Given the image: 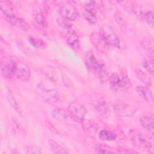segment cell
Here are the masks:
<instances>
[{"label": "cell", "mask_w": 154, "mask_h": 154, "mask_svg": "<svg viewBox=\"0 0 154 154\" xmlns=\"http://www.w3.org/2000/svg\"><path fill=\"white\" fill-rule=\"evenodd\" d=\"M38 91L42 99L49 103H55L60 99L59 93L54 88L46 89L39 87Z\"/></svg>", "instance_id": "obj_11"}, {"label": "cell", "mask_w": 154, "mask_h": 154, "mask_svg": "<svg viewBox=\"0 0 154 154\" xmlns=\"http://www.w3.org/2000/svg\"><path fill=\"white\" fill-rule=\"evenodd\" d=\"M100 32L106 39L109 46H112L119 49L122 48V42L111 26L108 24H103L100 27Z\"/></svg>", "instance_id": "obj_4"}, {"label": "cell", "mask_w": 154, "mask_h": 154, "mask_svg": "<svg viewBox=\"0 0 154 154\" xmlns=\"http://www.w3.org/2000/svg\"><path fill=\"white\" fill-rule=\"evenodd\" d=\"M143 66L150 73L153 74V58L152 57H149L148 58L145 59L143 62Z\"/></svg>", "instance_id": "obj_29"}, {"label": "cell", "mask_w": 154, "mask_h": 154, "mask_svg": "<svg viewBox=\"0 0 154 154\" xmlns=\"http://www.w3.org/2000/svg\"><path fill=\"white\" fill-rule=\"evenodd\" d=\"M90 40L93 46L100 52L105 53L109 49V45L100 32H93L90 35Z\"/></svg>", "instance_id": "obj_6"}, {"label": "cell", "mask_w": 154, "mask_h": 154, "mask_svg": "<svg viewBox=\"0 0 154 154\" xmlns=\"http://www.w3.org/2000/svg\"><path fill=\"white\" fill-rule=\"evenodd\" d=\"M25 152L26 153H40L42 152V149L38 146L34 145L27 147L25 149Z\"/></svg>", "instance_id": "obj_31"}, {"label": "cell", "mask_w": 154, "mask_h": 154, "mask_svg": "<svg viewBox=\"0 0 154 154\" xmlns=\"http://www.w3.org/2000/svg\"><path fill=\"white\" fill-rule=\"evenodd\" d=\"M34 19L36 25L42 30L47 28V22L46 18L40 10H38L34 13Z\"/></svg>", "instance_id": "obj_15"}, {"label": "cell", "mask_w": 154, "mask_h": 154, "mask_svg": "<svg viewBox=\"0 0 154 154\" xmlns=\"http://www.w3.org/2000/svg\"><path fill=\"white\" fill-rule=\"evenodd\" d=\"M57 10L64 19L75 21L79 18V13L76 8L70 3L61 2L57 5Z\"/></svg>", "instance_id": "obj_3"}, {"label": "cell", "mask_w": 154, "mask_h": 154, "mask_svg": "<svg viewBox=\"0 0 154 154\" xmlns=\"http://www.w3.org/2000/svg\"><path fill=\"white\" fill-rule=\"evenodd\" d=\"M94 150L99 153H114L115 152L111 150L108 147L102 145L100 144H97L94 147Z\"/></svg>", "instance_id": "obj_30"}, {"label": "cell", "mask_w": 154, "mask_h": 154, "mask_svg": "<svg viewBox=\"0 0 154 154\" xmlns=\"http://www.w3.org/2000/svg\"><path fill=\"white\" fill-rule=\"evenodd\" d=\"M108 79H109V86L113 91H117L119 89H120L119 76L117 73L114 72L112 73L111 75L109 77Z\"/></svg>", "instance_id": "obj_20"}, {"label": "cell", "mask_w": 154, "mask_h": 154, "mask_svg": "<svg viewBox=\"0 0 154 154\" xmlns=\"http://www.w3.org/2000/svg\"><path fill=\"white\" fill-rule=\"evenodd\" d=\"M14 76L21 81L29 80L31 76V70L28 66L22 61H16Z\"/></svg>", "instance_id": "obj_9"}, {"label": "cell", "mask_w": 154, "mask_h": 154, "mask_svg": "<svg viewBox=\"0 0 154 154\" xmlns=\"http://www.w3.org/2000/svg\"><path fill=\"white\" fill-rule=\"evenodd\" d=\"M141 45L145 49L148 50L149 52L150 51L152 52H153L152 45L150 42H149V41H143V42H141Z\"/></svg>", "instance_id": "obj_34"}, {"label": "cell", "mask_w": 154, "mask_h": 154, "mask_svg": "<svg viewBox=\"0 0 154 154\" xmlns=\"http://www.w3.org/2000/svg\"><path fill=\"white\" fill-rule=\"evenodd\" d=\"M115 20H116L117 23H118V25L120 26V27L121 28V29L123 30H125L126 28V24H125V20H124L123 17L122 16V15H120V14L116 13L115 14Z\"/></svg>", "instance_id": "obj_32"}, {"label": "cell", "mask_w": 154, "mask_h": 154, "mask_svg": "<svg viewBox=\"0 0 154 154\" xmlns=\"http://www.w3.org/2000/svg\"><path fill=\"white\" fill-rule=\"evenodd\" d=\"M87 68L93 72L101 82H105L109 79L108 73L100 56L93 51H88L84 58Z\"/></svg>", "instance_id": "obj_1"}, {"label": "cell", "mask_w": 154, "mask_h": 154, "mask_svg": "<svg viewBox=\"0 0 154 154\" xmlns=\"http://www.w3.org/2000/svg\"><path fill=\"white\" fill-rule=\"evenodd\" d=\"M119 76L120 88H126L130 84V80L128 78L126 70L125 69L122 70L120 72V74H119Z\"/></svg>", "instance_id": "obj_23"}, {"label": "cell", "mask_w": 154, "mask_h": 154, "mask_svg": "<svg viewBox=\"0 0 154 154\" xmlns=\"http://www.w3.org/2000/svg\"><path fill=\"white\" fill-rule=\"evenodd\" d=\"M113 108L115 112L120 117L131 116L136 112L137 109L134 105H131L121 101L115 103Z\"/></svg>", "instance_id": "obj_7"}, {"label": "cell", "mask_w": 154, "mask_h": 154, "mask_svg": "<svg viewBox=\"0 0 154 154\" xmlns=\"http://www.w3.org/2000/svg\"><path fill=\"white\" fill-rule=\"evenodd\" d=\"M140 122L142 126L148 131L153 130V117L152 116H143L140 118Z\"/></svg>", "instance_id": "obj_18"}, {"label": "cell", "mask_w": 154, "mask_h": 154, "mask_svg": "<svg viewBox=\"0 0 154 154\" xmlns=\"http://www.w3.org/2000/svg\"><path fill=\"white\" fill-rule=\"evenodd\" d=\"M28 40L30 45H31L32 46L35 48L40 49H45L47 46L46 43L41 39L36 38L32 37H29Z\"/></svg>", "instance_id": "obj_27"}, {"label": "cell", "mask_w": 154, "mask_h": 154, "mask_svg": "<svg viewBox=\"0 0 154 154\" xmlns=\"http://www.w3.org/2000/svg\"><path fill=\"white\" fill-rule=\"evenodd\" d=\"M129 135L133 145L141 151L148 152L152 147V143L144 137L140 131L137 129H130Z\"/></svg>", "instance_id": "obj_2"}, {"label": "cell", "mask_w": 154, "mask_h": 154, "mask_svg": "<svg viewBox=\"0 0 154 154\" xmlns=\"http://www.w3.org/2000/svg\"><path fill=\"white\" fill-rule=\"evenodd\" d=\"M98 137L101 140L103 141H112L116 139V135L115 134L106 129L101 130L99 133Z\"/></svg>", "instance_id": "obj_21"}, {"label": "cell", "mask_w": 154, "mask_h": 154, "mask_svg": "<svg viewBox=\"0 0 154 154\" xmlns=\"http://www.w3.org/2000/svg\"><path fill=\"white\" fill-rule=\"evenodd\" d=\"M7 99L8 102V103L11 106V107L14 109L19 114H20V110L18 106L17 103L16 102V100L12 93V92L10 90H8L7 93Z\"/></svg>", "instance_id": "obj_25"}, {"label": "cell", "mask_w": 154, "mask_h": 154, "mask_svg": "<svg viewBox=\"0 0 154 154\" xmlns=\"http://www.w3.org/2000/svg\"><path fill=\"white\" fill-rule=\"evenodd\" d=\"M7 20L11 25L20 28L24 31H26L29 28V24L23 19L17 17L16 16H14Z\"/></svg>", "instance_id": "obj_16"}, {"label": "cell", "mask_w": 154, "mask_h": 154, "mask_svg": "<svg viewBox=\"0 0 154 154\" xmlns=\"http://www.w3.org/2000/svg\"><path fill=\"white\" fill-rule=\"evenodd\" d=\"M120 153H137L136 151L132 150V149H122L121 150H119Z\"/></svg>", "instance_id": "obj_36"}, {"label": "cell", "mask_w": 154, "mask_h": 154, "mask_svg": "<svg viewBox=\"0 0 154 154\" xmlns=\"http://www.w3.org/2000/svg\"><path fill=\"white\" fill-rule=\"evenodd\" d=\"M91 103L94 109L100 114L106 116L109 112V108L105 99L100 95L96 94L93 97Z\"/></svg>", "instance_id": "obj_10"}, {"label": "cell", "mask_w": 154, "mask_h": 154, "mask_svg": "<svg viewBox=\"0 0 154 154\" xmlns=\"http://www.w3.org/2000/svg\"><path fill=\"white\" fill-rule=\"evenodd\" d=\"M16 61L10 59L4 58L0 63L1 72L3 76L7 78H11L14 76Z\"/></svg>", "instance_id": "obj_8"}, {"label": "cell", "mask_w": 154, "mask_h": 154, "mask_svg": "<svg viewBox=\"0 0 154 154\" xmlns=\"http://www.w3.org/2000/svg\"><path fill=\"white\" fill-rule=\"evenodd\" d=\"M66 34V39L69 46L72 48L73 50L78 51L79 49V36L76 33L75 29H73Z\"/></svg>", "instance_id": "obj_12"}, {"label": "cell", "mask_w": 154, "mask_h": 154, "mask_svg": "<svg viewBox=\"0 0 154 154\" xmlns=\"http://www.w3.org/2000/svg\"><path fill=\"white\" fill-rule=\"evenodd\" d=\"M83 16H84L85 19L90 24L94 25L97 22V17H96V15H95V14L93 11L84 10V11H83Z\"/></svg>", "instance_id": "obj_28"}, {"label": "cell", "mask_w": 154, "mask_h": 154, "mask_svg": "<svg viewBox=\"0 0 154 154\" xmlns=\"http://www.w3.org/2000/svg\"><path fill=\"white\" fill-rule=\"evenodd\" d=\"M84 6V10H90L94 12V10L96 6V2L93 1H87L85 2Z\"/></svg>", "instance_id": "obj_33"}, {"label": "cell", "mask_w": 154, "mask_h": 154, "mask_svg": "<svg viewBox=\"0 0 154 154\" xmlns=\"http://www.w3.org/2000/svg\"><path fill=\"white\" fill-rule=\"evenodd\" d=\"M0 8H1V11H2L3 14L5 16L7 20L15 16L13 13L12 7L8 2L1 1L0 2Z\"/></svg>", "instance_id": "obj_19"}, {"label": "cell", "mask_w": 154, "mask_h": 154, "mask_svg": "<svg viewBox=\"0 0 154 154\" xmlns=\"http://www.w3.org/2000/svg\"><path fill=\"white\" fill-rule=\"evenodd\" d=\"M67 110L69 116L74 120L81 123L84 120L87 112L84 106L76 101L69 103Z\"/></svg>", "instance_id": "obj_5"}, {"label": "cell", "mask_w": 154, "mask_h": 154, "mask_svg": "<svg viewBox=\"0 0 154 154\" xmlns=\"http://www.w3.org/2000/svg\"><path fill=\"white\" fill-rule=\"evenodd\" d=\"M43 73L50 80L55 81L57 79V73H56L55 70L52 67H45L42 69Z\"/></svg>", "instance_id": "obj_26"}, {"label": "cell", "mask_w": 154, "mask_h": 154, "mask_svg": "<svg viewBox=\"0 0 154 154\" xmlns=\"http://www.w3.org/2000/svg\"><path fill=\"white\" fill-rule=\"evenodd\" d=\"M51 116L54 119L58 121L63 122L66 120L68 119L69 114L68 112L65 111L64 109L55 108L52 110Z\"/></svg>", "instance_id": "obj_17"}, {"label": "cell", "mask_w": 154, "mask_h": 154, "mask_svg": "<svg viewBox=\"0 0 154 154\" xmlns=\"http://www.w3.org/2000/svg\"><path fill=\"white\" fill-rule=\"evenodd\" d=\"M136 91L138 95L146 102H150L153 101V94L150 87L147 86H138L136 88Z\"/></svg>", "instance_id": "obj_14"}, {"label": "cell", "mask_w": 154, "mask_h": 154, "mask_svg": "<svg viewBox=\"0 0 154 154\" xmlns=\"http://www.w3.org/2000/svg\"><path fill=\"white\" fill-rule=\"evenodd\" d=\"M13 126L14 127V129L16 131H17L19 132H20L22 130V126L20 125V124L19 123V122L16 120V119H13Z\"/></svg>", "instance_id": "obj_35"}, {"label": "cell", "mask_w": 154, "mask_h": 154, "mask_svg": "<svg viewBox=\"0 0 154 154\" xmlns=\"http://www.w3.org/2000/svg\"><path fill=\"white\" fill-rule=\"evenodd\" d=\"M135 75L137 76V78L144 84L145 86L150 87L152 85V82L150 77L147 75L144 72H143L142 70L140 69H137L135 70Z\"/></svg>", "instance_id": "obj_22"}, {"label": "cell", "mask_w": 154, "mask_h": 154, "mask_svg": "<svg viewBox=\"0 0 154 154\" xmlns=\"http://www.w3.org/2000/svg\"><path fill=\"white\" fill-rule=\"evenodd\" d=\"M84 132L90 137H93L97 132L98 127L94 122L90 120H84L81 122Z\"/></svg>", "instance_id": "obj_13"}, {"label": "cell", "mask_w": 154, "mask_h": 154, "mask_svg": "<svg viewBox=\"0 0 154 154\" xmlns=\"http://www.w3.org/2000/svg\"><path fill=\"white\" fill-rule=\"evenodd\" d=\"M48 144L51 150L55 153H67V152L64 148H63L54 140L49 139L48 140Z\"/></svg>", "instance_id": "obj_24"}]
</instances>
